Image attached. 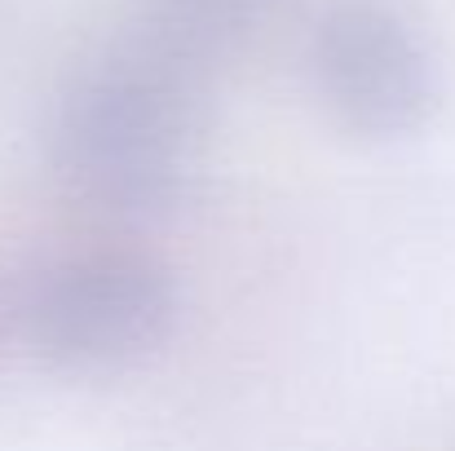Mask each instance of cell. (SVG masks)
Listing matches in <instances>:
<instances>
[{
	"mask_svg": "<svg viewBox=\"0 0 455 451\" xmlns=\"http://www.w3.org/2000/svg\"><path fill=\"white\" fill-rule=\"evenodd\" d=\"M49 159L62 186L102 213L177 208L204 159L199 76L147 44L84 62L53 102Z\"/></svg>",
	"mask_w": 455,
	"mask_h": 451,
	"instance_id": "cell-1",
	"label": "cell"
},
{
	"mask_svg": "<svg viewBox=\"0 0 455 451\" xmlns=\"http://www.w3.org/2000/svg\"><path fill=\"white\" fill-rule=\"evenodd\" d=\"M181 323L172 270L129 244H89L27 266L22 354L58 376H120L155 358Z\"/></svg>",
	"mask_w": 455,
	"mask_h": 451,
	"instance_id": "cell-2",
	"label": "cell"
},
{
	"mask_svg": "<svg viewBox=\"0 0 455 451\" xmlns=\"http://www.w3.org/2000/svg\"><path fill=\"white\" fill-rule=\"evenodd\" d=\"M309 76L336 125L380 142L429 125L443 98L429 36L394 0H331L309 31Z\"/></svg>",
	"mask_w": 455,
	"mask_h": 451,
	"instance_id": "cell-3",
	"label": "cell"
},
{
	"mask_svg": "<svg viewBox=\"0 0 455 451\" xmlns=\"http://www.w3.org/2000/svg\"><path fill=\"white\" fill-rule=\"evenodd\" d=\"M270 13L275 0H138V44L204 76L239 58Z\"/></svg>",
	"mask_w": 455,
	"mask_h": 451,
	"instance_id": "cell-4",
	"label": "cell"
},
{
	"mask_svg": "<svg viewBox=\"0 0 455 451\" xmlns=\"http://www.w3.org/2000/svg\"><path fill=\"white\" fill-rule=\"evenodd\" d=\"M22 301H27V270L0 262V358L22 354Z\"/></svg>",
	"mask_w": 455,
	"mask_h": 451,
	"instance_id": "cell-5",
	"label": "cell"
}]
</instances>
